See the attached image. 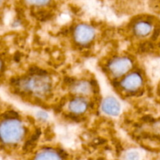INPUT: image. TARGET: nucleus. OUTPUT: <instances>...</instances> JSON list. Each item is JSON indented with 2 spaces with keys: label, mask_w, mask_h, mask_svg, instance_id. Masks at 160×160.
<instances>
[{
  "label": "nucleus",
  "mask_w": 160,
  "mask_h": 160,
  "mask_svg": "<svg viewBox=\"0 0 160 160\" xmlns=\"http://www.w3.org/2000/svg\"><path fill=\"white\" fill-rule=\"evenodd\" d=\"M23 133V126L17 120H6L2 123L1 137L5 143L14 144L20 142Z\"/></svg>",
  "instance_id": "f257e3e1"
},
{
  "label": "nucleus",
  "mask_w": 160,
  "mask_h": 160,
  "mask_svg": "<svg viewBox=\"0 0 160 160\" xmlns=\"http://www.w3.org/2000/svg\"><path fill=\"white\" fill-rule=\"evenodd\" d=\"M131 61L128 58L122 57L111 61L109 64V68L114 76L120 77L126 73L131 69Z\"/></svg>",
  "instance_id": "f03ea898"
},
{
  "label": "nucleus",
  "mask_w": 160,
  "mask_h": 160,
  "mask_svg": "<svg viewBox=\"0 0 160 160\" xmlns=\"http://www.w3.org/2000/svg\"><path fill=\"white\" fill-rule=\"evenodd\" d=\"M95 31L90 26L86 24H80L76 28L74 31L75 40L80 44H87L93 39Z\"/></svg>",
  "instance_id": "7ed1b4c3"
},
{
  "label": "nucleus",
  "mask_w": 160,
  "mask_h": 160,
  "mask_svg": "<svg viewBox=\"0 0 160 160\" xmlns=\"http://www.w3.org/2000/svg\"><path fill=\"white\" fill-rule=\"evenodd\" d=\"M50 84L48 81L42 79L41 77L31 78L26 83V88L36 94L45 93L49 91Z\"/></svg>",
  "instance_id": "20e7f679"
},
{
  "label": "nucleus",
  "mask_w": 160,
  "mask_h": 160,
  "mask_svg": "<svg viewBox=\"0 0 160 160\" xmlns=\"http://www.w3.org/2000/svg\"><path fill=\"white\" fill-rule=\"evenodd\" d=\"M142 84V77L137 73H131L127 76L122 81L121 85L125 90L129 92H134L136 89L138 88Z\"/></svg>",
  "instance_id": "39448f33"
},
{
  "label": "nucleus",
  "mask_w": 160,
  "mask_h": 160,
  "mask_svg": "<svg viewBox=\"0 0 160 160\" xmlns=\"http://www.w3.org/2000/svg\"><path fill=\"white\" fill-rule=\"evenodd\" d=\"M102 109L105 113L110 116H117L120 112V103L112 97H108L103 101Z\"/></svg>",
  "instance_id": "423d86ee"
},
{
  "label": "nucleus",
  "mask_w": 160,
  "mask_h": 160,
  "mask_svg": "<svg viewBox=\"0 0 160 160\" xmlns=\"http://www.w3.org/2000/svg\"><path fill=\"white\" fill-rule=\"evenodd\" d=\"M88 103L84 99L81 98L72 100L69 105V109L73 113H81L87 109Z\"/></svg>",
  "instance_id": "0eeeda50"
},
{
  "label": "nucleus",
  "mask_w": 160,
  "mask_h": 160,
  "mask_svg": "<svg viewBox=\"0 0 160 160\" xmlns=\"http://www.w3.org/2000/svg\"><path fill=\"white\" fill-rule=\"evenodd\" d=\"M62 159L59 152L51 149H45L37 154L34 160H62Z\"/></svg>",
  "instance_id": "6e6552de"
},
{
  "label": "nucleus",
  "mask_w": 160,
  "mask_h": 160,
  "mask_svg": "<svg viewBox=\"0 0 160 160\" xmlns=\"http://www.w3.org/2000/svg\"><path fill=\"white\" fill-rule=\"evenodd\" d=\"M152 30V26L149 23L146 21H141L136 23L134 27V31L136 35L141 36H146L150 33Z\"/></svg>",
  "instance_id": "1a4fd4ad"
},
{
  "label": "nucleus",
  "mask_w": 160,
  "mask_h": 160,
  "mask_svg": "<svg viewBox=\"0 0 160 160\" xmlns=\"http://www.w3.org/2000/svg\"><path fill=\"white\" fill-rule=\"evenodd\" d=\"M92 85L89 83L85 82V81H81L78 83L73 87V92L78 94H82V95H86L89 93L92 88Z\"/></svg>",
  "instance_id": "9d476101"
},
{
  "label": "nucleus",
  "mask_w": 160,
  "mask_h": 160,
  "mask_svg": "<svg viewBox=\"0 0 160 160\" xmlns=\"http://www.w3.org/2000/svg\"><path fill=\"white\" fill-rule=\"evenodd\" d=\"M2 117H4V119L9 120H17V118H19V114L17 113L15 111H7V112H4L2 114Z\"/></svg>",
  "instance_id": "9b49d317"
},
{
  "label": "nucleus",
  "mask_w": 160,
  "mask_h": 160,
  "mask_svg": "<svg viewBox=\"0 0 160 160\" xmlns=\"http://www.w3.org/2000/svg\"><path fill=\"white\" fill-rule=\"evenodd\" d=\"M126 160H140V156L137 152L131 151L127 153Z\"/></svg>",
  "instance_id": "f8f14e48"
},
{
  "label": "nucleus",
  "mask_w": 160,
  "mask_h": 160,
  "mask_svg": "<svg viewBox=\"0 0 160 160\" xmlns=\"http://www.w3.org/2000/svg\"><path fill=\"white\" fill-rule=\"evenodd\" d=\"M34 143H35V142H34L33 140L30 139V140L28 141V142L24 144V145H23V150L28 151V150H30L31 148H33V147H34V145H35Z\"/></svg>",
  "instance_id": "ddd939ff"
},
{
  "label": "nucleus",
  "mask_w": 160,
  "mask_h": 160,
  "mask_svg": "<svg viewBox=\"0 0 160 160\" xmlns=\"http://www.w3.org/2000/svg\"><path fill=\"white\" fill-rule=\"evenodd\" d=\"M28 3L32 5H36V6H42V5H46L48 3H49V2L48 1H31V2H28Z\"/></svg>",
  "instance_id": "4468645a"
},
{
  "label": "nucleus",
  "mask_w": 160,
  "mask_h": 160,
  "mask_svg": "<svg viewBox=\"0 0 160 160\" xmlns=\"http://www.w3.org/2000/svg\"><path fill=\"white\" fill-rule=\"evenodd\" d=\"M37 117L39 120H46L48 118V115H47L46 112H39L37 113Z\"/></svg>",
  "instance_id": "2eb2a0df"
},
{
  "label": "nucleus",
  "mask_w": 160,
  "mask_h": 160,
  "mask_svg": "<svg viewBox=\"0 0 160 160\" xmlns=\"http://www.w3.org/2000/svg\"><path fill=\"white\" fill-rule=\"evenodd\" d=\"M142 120H143V121L147 122V123H152V122L155 121V119L149 115L145 116V117L142 118Z\"/></svg>",
  "instance_id": "dca6fc26"
},
{
  "label": "nucleus",
  "mask_w": 160,
  "mask_h": 160,
  "mask_svg": "<svg viewBox=\"0 0 160 160\" xmlns=\"http://www.w3.org/2000/svg\"><path fill=\"white\" fill-rule=\"evenodd\" d=\"M159 33H160L159 30H156V31H155V32H154V34H153V35H152V39H156V38L159 36Z\"/></svg>",
  "instance_id": "f3484780"
},
{
  "label": "nucleus",
  "mask_w": 160,
  "mask_h": 160,
  "mask_svg": "<svg viewBox=\"0 0 160 160\" xmlns=\"http://www.w3.org/2000/svg\"><path fill=\"white\" fill-rule=\"evenodd\" d=\"M65 81L67 83H69V84H70V83H73V80L72 79V78H67L65 79Z\"/></svg>",
  "instance_id": "a211bd4d"
}]
</instances>
